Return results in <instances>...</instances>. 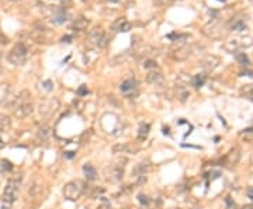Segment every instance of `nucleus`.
Instances as JSON below:
<instances>
[{"instance_id": "39448f33", "label": "nucleus", "mask_w": 253, "mask_h": 209, "mask_svg": "<svg viewBox=\"0 0 253 209\" xmlns=\"http://www.w3.org/2000/svg\"><path fill=\"white\" fill-rule=\"evenodd\" d=\"M87 42L89 45L96 46V48H104L107 45V36L104 35L101 28H93L87 36Z\"/></svg>"}, {"instance_id": "b1692460", "label": "nucleus", "mask_w": 253, "mask_h": 209, "mask_svg": "<svg viewBox=\"0 0 253 209\" xmlns=\"http://www.w3.org/2000/svg\"><path fill=\"white\" fill-rule=\"evenodd\" d=\"M13 168V164L10 163L9 160L3 159V160H0V174H6L9 173L10 170Z\"/></svg>"}, {"instance_id": "cd10ccee", "label": "nucleus", "mask_w": 253, "mask_h": 209, "mask_svg": "<svg viewBox=\"0 0 253 209\" xmlns=\"http://www.w3.org/2000/svg\"><path fill=\"white\" fill-rule=\"evenodd\" d=\"M236 58H238V61L241 62V65H245V66H249V59H247V56H246V55H245V53H239L238 56H236Z\"/></svg>"}, {"instance_id": "2eb2a0df", "label": "nucleus", "mask_w": 253, "mask_h": 209, "mask_svg": "<svg viewBox=\"0 0 253 209\" xmlns=\"http://www.w3.org/2000/svg\"><path fill=\"white\" fill-rule=\"evenodd\" d=\"M129 28H131V24H129L125 18H120V20H117V21L113 24L114 31H122V32H125V31H128Z\"/></svg>"}, {"instance_id": "6ab92c4d", "label": "nucleus", "mask_w": 253, "mask_h": 209, "mask_svg": "<svg viewBox=\"0 0 253 209\" xmlns=\"http://www.w3.org/2000/svg\"><path fill=\"white\" fill-rule=\"evenodd\" d=\"M218 62H220V59H218V58H215V56H211V58H207V59H204V61L201 62V66L204 67L207 72H210V70H212L214 67L218 65Z\"/></svg>"}, {"instance_id": "9d476101", "label": "nucleus", "mask_w": 253, "mask_h": 209, "mask_svg": "<svg viewBox=\"0 0 253 209\" xmlns=\"http://www.w3.org/2000/svg\"><path fill=\"white\" fill-rule=\"evenodd\" d=\"M135 88H137V80L135 79H127L121 83V86H120V90H121V93H124V94L131 93V91H134Z\"/></svg>"}, {"instance_id": "e433bc0d", "label": "nucleus", "mask_w": 253, "mask_h": 209, "mask_svg": "<svg viewBox=\"0 0 253 209\" xmlns=\"http://www.w3.org/2000/svg\"><path fill=\"white\" fill-rule=\"evenodd\" d=\"M163 134H165V135H169V128H163Z\"/></svg>"}, {"instance_id": "a211bd4d", "label": "nucleus", "mask_w": 253, "mask_h": 209, "mask_svg": "<svg viewBox=\"0 0 253 209\" xmlns=\"http://www.w3.org/2000/svg\"><path fill=\"white\" fill-rule=\"evenodd\" d=\"M11 96V88L9 84H0V104H4L6 100Z\"/></svg>"}, {"instance_id": "6e6552de", "label": "nucleus", "mask_w": 253, "mask_h": 209, "mask_svg": "<svg viewBox=\"0 0 253 209\" xmlns=\"http://www.w3.org/2000/svg\"><path fill=\"white\" fill-rule=\"evenodd\" d=\"M34 111V107H33V103L31 101H27V103L21 104L20 107L14 109V117L17 119H24L27 117H30Z\"/></svg>"}, {"instance_id": "c9c22d12", "label": "nucleus", "mask_w": 253, "mask_h": 209, "mask_svg": "<svg viewBox=\"0 0 253 209\" xmlns=\"http://www.w3.org/2000/svg\"><path fill=\"white\" fill-rule=\"evenodd\" d=\"M242 209H253V203H252V205H246V206H243Z\"/></svg>"}, {"instance_id": "f257e3e1", "label": "nucleus", "mask_w": 253, "mask_h": 209, "mask_svg": "<svg viewBox=\"0 0 253 209\" xmlns=\"http://www.w3.org/2000/svg\"><path fill=\"white\" fill-rule=\"evenodd\" d=\"M125 160H117L114 161V163L108 164V166L104 167V178H106V181L108 182H113V184H116V182H120L122 180V177H124V173H125Z\"/></svg>"}, {"instance_id": "a19ab883", "label": "nucleus", "mask_w": 253, "mask_h": 209, "mask_svg": "<svg viewBox=\"0 0 253 209\" xmlns=\"http://www.w3.org/2000/svg\"><path fill=\"white\" fill-rule=\"evenodd\" d=\"M221 2H224V0H221Z\"/></svg>"}, {"instance_id": "473e14b6", "label": "nucleus", "mask_w": 253, "mask_h": 209, "mask_svg": "<svg viewBox=\"0 0 253 209\" xmlns=\"http://www.w3.org/2000/svg\"><path fill=\"white\" fill-rule=\"evenodd\" d=\"M65 157L66 159H73L75 157V151H65Z\"/></svg>"}, {"instance_id": "7ed1b4c3", "label": "nucleus", "mask_w": 253, "mask_h": 209, "mask_svg": "<svg viewBox=\"0 0 253 209\" xmlns=\"http://www.w3.org/2000/svg\"><path fill=\"white\" fill-rule=\"evenodd\" d=\"M85 182L82 180H72L63 187V195L69 201H77L85 192Z\"/></svg>"}, {"instance_id": "72a5a7b5", "label": "nucleus", "mask_w": 253, "mask_h": 209, "mask_svg": "<svg viewBox=\"0 0 253 209\" xmlns=\"http://www.w3.org/2000/svg\"><path fill=\"white\" fill-rule=\"evenodd\" d=\"M247 198H250V199L253 201V187L247 190Z\"/></svg>"}, {"instance_id": "f03ea898", "label": "nucleus", "mask_w": 253, "mask_h": 209, "mask_svg": "<svg viewBox=\"0 0 253 209\" xmlns=\"http://www.w3.org/2000/svg\"><path fill=\"white\" fill-rule=\"evenodd\" d=\"M20 184H21V176H14L7 181L3 191V201L6 203H13L17 201L20 194Z\"/></svg>"}, {"instance_id": "bb28decb", "label": "nucleus", "mask_w": 253, "mask_h": 209, "mask_svg": "<svg viewBox=\"0 0 253 209\" xmlns=\"http://www.w3.org/2000/svg\"><path fill=\"white\" fill-rule=\"evenodd\" d=\"M225 209H236V203L231 197L225 198Z\"/></svg>"}, {"instance_id": "aec40b11", "label": "nucleus", "mask_w": 253, "mask_h": 209, "mask_svg": "<svg viewBox=\"0 0 253 209\" xmlns=\"http://www.w3.org/2000/svg\"><path fill=\"white\" fill-rule=\"evenodd\" d=\"M189 55H190L189 48H179V49L172 52V56H173L174 59H177V61H183V59H186Z\"/></svg>"}, {"instance_id": "dca6fc26", "label": "nucleus", "mask_w": 253, "mask_h": 209, "mask_svg": "<svg viewBox=\"0 0 253 209\" xmlns=\"http://www.w3.org/2000/svg\"><path fill=\"white\" fill-rule=\"evenodd\" d=\"M66 20H68V13L63 9L56 10L55 14L52 15V21L55 23V24H63Z\"/></svg>"}, {"instance_id": "58836bf2", "label": "nucleus", "mask_w": 253, "mask_h": 209, "mask_svg": "<svg viewBox=\"0 0 253 209\" xmlns=\"http://www.w3.org/2000/svg\"><path fill=\"white\" fill-rule=\"evenodd\" d=\"M110 2H113V3H117V2H118V0H110Z\"/></svg>"}, {"instance_id": "7c9ffc66", "label": "nucleus", "mask_w": 253, "mask_h": 209, "mask_svg": "<svg viewBox=\"0 0 253 209\" xmlns=\"http://www.w3.org/2000/svg\"><path fill=\"white\" fill-rule=\"evenodd\" d=\"M143 66L146 67V69H150V67H153V69H155V67H156V62H153V61H146L145 63H143Z\"/></svg>"}, {"instance_id": "f704fd0d", "label": "nucleus", "mask_w": 253, "mask_h": 209, "mask_svg": "<svg viewBox=\"0 0 253 209\" xmlns=\"http://www.w3.org/2000/svg\"><path fill=\"white\" fill-rule=\"evenodd\" d=\"M70 40H72V36L66 35V36H63V38H62V42H70Z\"/></svg>"}, {"instance_id": "ea45409f", "label": "nucleus", "mask_w": 253, "mask_h": 209, "mask_svg": "<svg viewBox=\"0 0 253 209\" xmlns=\"http://www.w3.org/2000/svg\"><path fill=\"white\" fill-rule=\"evenodd\" d=\"M11 2H19V0H11Z\"/></svg>"}, {"instance_id": "ddd939ff", "label": "nucleus", "mask_w": 253, "mask_h": 209, "mask_svg": "<svg viewBox=\"0 0 253 209\" xmlns=\"http://www.w3.org/2000/svg\"><path fill=\"white\" fill-rule=\"evenodd\" d=\"M104 190L103 188L94 187V185H85V192L83 194L87 195L89 198H97L100 194H103Z\"/></svg>"}, {"instance_id": "c756f323", "label": "nucleus", "mask_w": 253, "mask_h": 209, "mask_svg": "<svg viewBox=\"0 0 253 209\" xmlns=\"http://www.w3.org/2000/svg\"><path fill=\"white\" fill-rule=\"evenodd\" d=\"M87 91H89L87 90V86L82 84L79 88H77V96H79V97H83V96H86V94H87Z\"/></svg>"}, {"instance_id": "9b49d317", "label": "nucleus", "mask_w": 253, "mask_h": 209, "mask_svg": "<svg viewBox=\"0 0 253 209\" xmlns=\"http://www.w3.org/2000/svg\"><path fill=\"white\" fill-rule=\"evenodd\" d=\"M51 136V128L48 125H41L37 130V140L38 142H45Z\"/></svg>"}, {"instance_id": "0eeeda50", "label": "nucleus", "mask_w": 253, "mask_h": 209, "mask_svg": "<svg viewBox=\"0 0 253 209\" xmlns=\"http://www.w3.org/2000/svg\"><path fill=\"white\" fill-rule=\"evenodd\" d=\"M28 97H30L28 90H23L21 93L17 94L15 97H11V96H10V97L6 100V103H4V107H6V108H11L13 111H14V109L17 108V107H20L21 104L30 101V100H28Z\"/></svg>"}, {"instance_id": "412c9836", "label": "nucleus", "mask_w": 253, "mask_h": 209, "mask_svg": "<svg viewBox=\"0 0 253 209\" xmlns=\"http://www.w3.org/2000/svg\"><path fill=\"white\" fill-rule=\"evenodd\" d=\"M148 135H149V124L143 122V124L139 125V129H138V139L139 140L146 139Z\"/></svg>"}, {"instance_id": "20e7f679", "label": "nucleus", "mask_w": 253, "mask_h": 209, "mask_svg": "<svg viewBox=\"0 0 253 209\" xmlns=\"http://www.w3.org/2000/svg\"><path fill=\"white\" fill-rule=\"evenodd\" d=\"M27 56H28V51H27V48H25V45L24 44H17V45L13 46L11 51L9 52L7 61H9L11 65H14V66H21V65L25 63Z\"/></svg>"}, {"instance_id": "a878e982", "label": "nucleus", "mask_w": 253, "mask_h": 209, "mask_svg": "<svg viewBox=\"0 0 253 209\" xmlns=\"http://www.w3.org/2000/svg\"><path fill=\"white\" fill-rule=\"evenodd\" d=\"M242 138H245V140H253V128H247L243 129L241 134Z\"/></svg>"}, {"instance_id": "4c0bfd02", "label": "nucleus", "mask_w": 253, "mask_h": 209, "mask_svg": "<svg viewBox=\"0 0 253 209\" xmlns=\"http://www.w3.org/2000/svg\"><path fill=\"white\" fill-rule=\"evenodd\" d=\"M2 147H4V142H3V139L0 138V149H2Z\"/></svg>"}, {"instance_id": "1a4fd4ad", "label": "nucleus", "mask_w": 253, "mask_h": 209, "mask_svg": "<svg viewBox=\"0 0 253 209\" xmlns=\"http://www.w3.org/2000/svg\"><path fill=\"white\" fill-rule=\"evenodd\" d=\"M138 147L129 143H117L113 146V153H137Z\"/></svg>"}, {"instance_id": "2f4dec72", "label": "nucleus", "mask_w": 253, "mask_h": 209, "mask_svg": "<svg viewBox=\"0 0 253 209\" xmlns=\"http://www.w3.org/2000/svg\"><path fill=\"white\" fill-rule=\"evenodd\" d=\"M42 84H44V88H45L46 91H51L52 90V82H51V80H45Z\"/></svg>"}, {"instance_id": "c85d7f7f", "label": "nucleus", "mask_w": 253, "mask_h": 209, "mask_svg": "<svg viewBox=\"0 0 253 209\" xmlns=\"http://www.w3.org/2000/svg\"><path fill=\"white\" fill-rule=\"evenodd\" d=\"M138 201H139L142 205H145V206H148V205L150 203V199H149V198H148L146 195H142V194L138 195Z\"/></svg>"}, {"instance_id": "4468645a", "label": "nucleus", "mask_w": 253, "mask_h": 209, "mask_svg": "<svg viewBox=\"0 0 253 209\" xmlns=\"http://www.w3.org/2000/svg\"><path fill=\"white\" fill-rule=\"evenodd\" d=\"M146 82L149 83V84H153V86L162 84V83H163V76H162V73H159V72H150V73H148V76H146Z\"/></svg>"}, {"instance_id": "5701e85b", "label": "nucleus", "mask_w": 253, "mask_h": 209, "mask_svg": "<svg viewBox=\"0 0 253 209\" xmlns=\"http://www.w3.org/2000/svg\"><path fill=\"white\" fill-rule=\"evenodd\" d=\"M87 27V21H86L85 18H76V21L72 24V28L75 31H82V30H86Z\"/></svg>"}, {"instance_id": "393cba45", "label": "nucleus", "mask_w": 253, "mask_h": 209, "mask_svg": "<svg viewBox=\"0 0 253 209\" xmlns=\"http://www.w3.org/2000/svg\"><path fill=\"white\" fill-rule=\"evenodd\" d=\"M204 82H205V76L204 75H201V76L197 75L194 79H193V86L198 88V87H201V86L204 84Z\"/></svg>"}, {"instance_id": "f8f14e48", "label": "nucleus", "mask_w": 253, "mask_h": 209, "mask_svg": "<svg viewBox=\"0 0 253 209\" xmlns=\"http://www.w3.org/2000/svg\"><path fill=\"white\" fill-rule=\"evenodd\" d=\"M83 173H85L86 178H87L89 181H94V180L97 178V170H96V167L92 166L90 163H86L85 166H83Z\"/></svg>"}, {"instance_id": "f3484780", "label": "nucleus", "mask_w": 253, "mask_h": 209, "mask_svg": "<svg viewBox=\"0 0 253 209\" xmlns=\"http://www.w3.org/2000/svg\"><path fill=\"white\" fill-rule=\"evenodd\" d=\"M11 128V119L4 114H0V134H4Z\"/></svg>"}, {"instance_id": "423d86ee", "label": "nucleus", "mask_w": 253, "mask_h": 209, "mask_svg": "<svg viewBox=\"0 0 253 209\" xmlns=\"http://www.w3.org/2000/svg\"><path fill=\"white\" fill-rule=\"evenodd\" d=\"M38 111H40V114L42 117H51V115H54L56 111H58V108H59V101H58V98H46V100H44V101H41L40 103V107H38Z\"/></svg>"}, {"instance_id": "4be33fe9", "label": "nucleus", "mask_w": 253, "mask_h": 209, "mask_svg": "<svg viewBox=\"0 0 253 209\" xmlns=\"http://www.w3.org/2000/svg\"><path fill=\"white\" fill-rule=\"evenodd\" d=\"M146 171H148V164L146 163H139L137 164V167L134 168V176L141 177V176H146Z\"/></svg>"}]
</instances>
